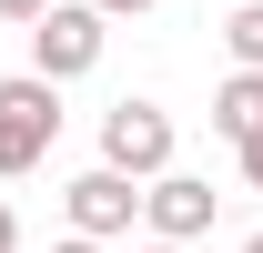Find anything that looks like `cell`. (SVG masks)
I'll use <instances>...</instances> for the list:
<instances>
[{
	"label": "cell",
	"instance_id": "1",
	"mask_svg": "<svg viewBox=\"0 0 263 253\" xmlns=\"http://www.w3.org/2000/svg\"><path fill=\"white\" fill-rule=\"evenodd\" d=\"M51 142H61V81H41V71L0 81V183L41 172V162H51Z\"/></svg>",
	"mask_w": 263,
	"mask_h": 253
},
{
	"label": "cell",
	"instance_id": "2",
	"mask_svg": "<svg viewBox=\"0 0 263 253\" xmlns=\"http://www.w3.org/2000/svg\"><path fill=\"white\" fill-rule=\"evenodd\" d=\"M101 172H122V183H162L172 172V112L162 101H111L101 112Z\"/></svg>",
	"mask_w": 263,
	"mask_h": 253
},
{
	"label": "cell",
	"instance_id": "3",
	"mask_svg": "<svg viewBox=\"0 0 263 253\" xmlns=\"http://www.w3.org/2000/svg\"><path fill=\"white\" fill-rule=\"evenodd\" d=\"M101 41H111V31H101L91 0H61V10L31 31V71H41V81H81V71L101 61Z\"/></svg>",
	"mask_w": 263,
	"mask_h": 253
},
{
	"label": "cell",
	"instance_id": "4",
	"mask_svg": "<svg viewBox=\"0 0 263 253\" xmlns=\"http://www.w3.org/2000/svg\"><path fill=\"white\" fill-rule=\"evenodd\" d=\"M213 203H223V192L193 183V172L142 183V223H152V243H193V233H213Z\"/></svg>",
	"mask_w": 263,
	"mask_h": 253
},
{
	"label": "cell",
	"instance_id": "5",
	"mask_svg": "<svg viewBox=\"0 0 263 253\" xmlns=\"http://www.w3.org/2000/svg\"><path fill=\"white\" fill-rule=\"evenodd\" d=\"M61 203H71V233L111 243V233H132V213H142V183H122V172H81Z\"/></svg>",
	"mask_w": 263,
	"mask_h": 253
},
{
	"label": "cell",
	"instance_id": "6",
	"mask_svg": "<svg viewBox=\"0 0 263 253\" xmlns=\"http://www.w3.org/2000/svg\"><path fill=\"white\" fill-rule=\"evenodd\" d=\"M213 132H223L233 152H243V142H263V71H233L223 92H213Z\"/></svg>",
	"mask_w": 263,
	"mask_h": 253
},
{
	"label": "cell",
	"instance_id": "7",
	"mask_svg": "<svg viewBox=\"0 0 263 253\" xmlns=\"http://www.w3.org/2000/svg\"><path fill=\"white\" fill-rule=\"evenodd\" d=\"M223 51H233V71H263V0H243L223 21Z\"/></svg>",
	"mask_w": 263,
	"mask_h": 253
},
{
	"label": "cell",
	"instance_id": "8",
	"mask_svg": "<svg viewBox=\"0 0 263 253\" xmlns=\"http://www.w3.org/2000/svg\"><path fill=\"white\" fill-rule=\"evenodd\" d=\"M51 10H61V0H0V21H31V31L51 21Z\"/></svg>",
	"mask_w": 263,
	"mask_h": 253
},
{
	"label": "cell",
	"instance_id": "9",
	"mask_svg": "<svg viewBox=\"0 0 263 253\" xmlns=\"http://www.w3.org/2000/svg\"><path fill=\"white\" fill-rule=\"evenodd\" d=\"M101 21H142V10H152V0H91Z\"/></svg>",
	"mask_w": 263,
	"mask_h": 253
},
{
	"label": "cell",
	"instance_id": "10",
	"mask_svg": "<svg viewBox=\"0 0 263 253\" xmlns=\"http://www.w3.org/2000/svg\"><path fill=\"white\" fill-rule=\"evenodd\" d=\"M243 183H253V192H263V142H243Z\"/></svg>",
	"mask_w": 263,
	"mask_h": 253
},
{
	"label": "cell",
	"instance_id": "11",
	"mask_svg": "<svg viewBox=\"0 0 263 253\" xmlns=\"http://www.w3.org/2000/svg\"><path fill=\"white\" fill-rule=\"evenodd\" d=\"M10 243H21V223H10V203H0V253H10Z\"/></svg>",
	"mask_w": 263,
	"mask_h": 253
},
{
	"label": "cell",
	"instance_id": "12",
	"mask_svg": "<svg viewBox=\"0 0 263 253\" xmlns=\"http://www.w3.org/2000/svg\"><path fill=\"white\" fill-rule=\"evenodd\" d=\"M51 253H101V243H91V233H71V243H51Z\"/></svg>",
	"mask_w": 263,
	"mask_h": 253
},
{
	"label": "cell",
	"instance_id": "13",
	"mask_svg": "<svg viewBox=\"0 0 263 253\" xmlns=\"http://www.w3.org/2000/svg\"><path fill=\"white\" fill-rule=\"evenodd\" d=\"M142 253H182V243H142Z\"/></svg>",
	"mask_w": 263,
	"mask_h": 253
},
{
	"label": "cell",
	"instance_id": "14",
	"mask_svg": "<svg viewBox=\"0 0 263 253\" xmlns=\"http://www.w3.org/2000/svg\"><path fill=\"white\" fill-rule=\"evenodd\" d=\"M243 253H263V233H253V243H243Z\"/></svg>",
	"mask_w": 263,
	"mask_h": 253
}]
</instances>
